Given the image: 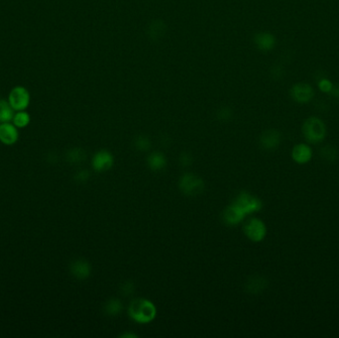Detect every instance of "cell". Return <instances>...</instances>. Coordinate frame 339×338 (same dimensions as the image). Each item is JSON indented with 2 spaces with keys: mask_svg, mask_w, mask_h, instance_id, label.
Here are the masks:
<instances>
[{
  "mask_svg": "<svg viewBox=\"0 0 339 338\" xmlns=\"http://www.w3.org/2000/svg\"><path fill=\"white\" fill-rule=\"evenodd\" d=\"M129 317L138 324H149L157 315L155 305L146 299H136L131 302L128 308Z\"/></svg>",
  "mask_w": 339,
  "mask_h": 338,
  "instance_id": "1",
  "label": "cell"
},
{
  "mask_svg": "<svg viewBox=\"0 0 339 338\" xmlns=\"http://www.w3.org/2000/svg\"><path fill=\"white\" fill-rule=\"evenodd\" d=\"M303 133L306 140L312 144L323 142L327 135V127L323 120L317 117L307 119L303 125Z\"/></svg>",
  "mask_w": 339,
  "mask_h": 338,
  "instance_id": "2",
  "label": "cell"
},
{
  "mask_svg": "<svg viewBox=\"0 0 339 338\" xmlns=\"http://www.w3.org/2000/svg\"><path fill=\"white\" fill-rule=\"evenodd\" d=\"M178 187L186 196H196L202 193L204 189V181L196 174L185 173L179 178Z\"/></svg>",
  "mask_w": 339,
  "mask_h": 338,
  "instance_id": "3",
  "label": "cell"
},
{
  "mask_svg": "<svg viewBox=\"0 0 339 338\" xmlns=\"http://www.w3.org/2000/svg\"><path fill=\"white\" fill-rule=\"evenodd\" d=\"M30 100V92L26 87L21 85L13 87L8 96V102L15 111L25 110L29 106Z\"/></svg>",
  "mask_w": 339,
  "mask_h": 338,
  "instance_id": "4",
  "label": "cell"
},
{
  "mask_svg": "<svg viewBox=\"0 0 339 338\" xmlns=\"http://www.w3.org/2000/svg\"><path fill=\"white\" fill-rule=\"evenodd\" d=\"M244 233L251 241L260 242L265 238L267 228L261 219L251 218L244 225Z\"/></svg>",
  "mask_w": 339,
  "mask_h": 338,
  "instance_id": "5",
  "label": "cell"
},
{
  "mask_svg": "<svg viewBox=\"0 0 339 338\" xmlns=\"http://www.w3.org/2000/svg\"><path fill=\"white\" fill-rule=\"evenodd\" d=\"M234 203H236L246 215L257 212L262 208V201L258 197L246 191L240 192Z\"/></svg>",
  "mask_w": 339,
  "mask_h": 338,
  "instance_id": "6",
  "label": "cell"
},
{
  "mask_svg": "<svg viewBox=\"0 0 339 338\" xmlns=\"http://www.w3.org/2000/svg\"><path fill=\"white\" fill-rule=\"evenodd\" d=\"M92 168L96 171H105L110 169L114 164V158L111 153L105 150L97 152L92 158Z\"/></svg>",
  "mask_w": 339,
  "mask_h": 338,
  "instance_id": "7",
  "label": "cell"
},
{
  "mask_svg": "<svg viewBox=\"0 0 339 338\" xmlns=\"http://www.w3.org/2000/svg\"><path fill=\"white\" fill-rule=\"evenodd\" d=\"M245 216V212L234 202L227 206L222 213V219L227 225H237Z\"/></svg>",
  "mask_w": 339,
  "mask_h": 338,
  "instance_id": "8",
  "label": "cell"
},
{
  "mask_svg": "<svg viewBox=\"0 0 339 338\" xmlns=\"http://www.w3.org/2000/svg\"><path fill=\"white\" fill-rule=\"evenodd\" d=\"M292 97L299 103H307L314 96V89L307 84H298L292 87Z\"/></svg>",
  "mask_w": 339,
  "mask_h": 338,
  "instance_id": "9",
  "label": "cell"
},
{
  "mask_svg": "<svg viewBox=\"0 0 339 338\" xmlns=\"http://www.w3.org/2000/svg\"><path fill=\"white\" fill-rule=\"evenodd\" d=\"M19 133L17 127L9 122L0 123V142L5 145H13L17 142Z\"/></svg>",
  "mask_w": 339,
  "mask_h": 338,
  "instance_id": "10",
  "label": "cell"
},
{
  "mask_svg": "<svg viewBox=\"0 0 339 338\" xmlns=\"http://www.w3.org/2000/svg\"><path fill=\"white\" fill-rule=\"evenodd\" d=\"M70 270H71L72 275L79 280L87 279L91 274L90 264L87 261L83 260V259H79V260L74 261L71 264Z\"/></svg>",
  "mask_w": 339,
  "mask_h": 338,
  "instance_id": "11",
  "label": "cell"
},
{
  "mask_svg": "<svg viewBox=\"0 0 339 338\" xmlns=\"http://www.w3.org/2000/svg\"><path fill=\"white\" fill-rule=\"evenodd\" d=\"M281 142V135L277 130L270 129L265 131L260 138V143L265 150H275Z\"/></svg>",
  "mask_w": 339,
  "mask_h": 338,
  "instance_id": "12",
  "label": "cell"
},
{
  "mask_svg": "<svg viewBox=\"0 0 339 338\" xmlns=\"http://www.w3.org/2000/svg\"><path fill=\"white\" fill-rule=\"evenodd\" d=\"M313 151L307 144H298L293 148L292 158L298 164H307L312 160Z\"/></svg>",
  "mask_w": 339,
  "mask_h": 338,
  "instance_id": "13",
  "label": "cell"
},
{
  "mask_svg": "<svg viewBox=\"0 0 339 338\" xmlns=\"http://www.w3.org/2000/svg\"><path fill=\"white\" fill-rule=\"evenodd\" d=\"M268 282L263 277H251L245 284V291L252 295H257L262 293L267 288Z\"/></svg>",
  "mask_w": 339,
  "mask_h": 338,
  "instance_id": "14",
  "label": "cell"
},
{
  "mask_svg": "<svg viewBox=\"0 0 339 338\" xmlns=\"http://www.w3.org/2000/svg\"><path fill=\"white\" fill-rule=\"evenodd\" d=\"M255 44L261 51H270L275 47L276 40L272 34L262 32L255 36Z\"/></svg>",
  "mask_w": 339,
  "mask_h": 338,
  "instance_id": "15",
  "label": "cell"
},
{
  "mask_svg": "<svg viewBox=\"0 0 339 338\" xmlns=\"http://www.w3.org/2000/svg\"><path fill=\"white\" fill-rule=\"evenodd\" d=\"M149 168L154 171H159L167 166V159L161 152H153L147 158Z\"/></svg>",
  "mask_w": 339,
  "mask_h": 338,
  "instance_id": "16",
  "label": "cell"
},
{
  "mask_svg": "<svg viewBox=\"0 0 339 338\" xmlns=\"http://www.w3.org/2000/svg\"><path fill=\"white\" fill-rule=\"evenodd\" d=\"M123 310V304L119 299H109L103 307V312L107 317H116Z\"/></svg>",
  "mask_w": 339,
  "mask_h": 338,
  "instance_id": "17",
  "label": "cell"
},
{
  "mask_svg": "<svg viewBox=\"0 0 339 338\" xmlns=\"http://www.w3.org/2000/svg\"><path fill=\"white\" fill-rule=\"evenodd\" d=\"M14 109L8 101L0 99V123L10 122L14 117Z\"/></svg>",
  "mask_w": 339,
  "mask_h": 338,
  "instance_id": "18",
  "label": "cell"
},
{
  "mask_svg": "<svg viewBox=\"0 0 339 338\" xmlns=\"http://www.w3.org/2000/svg\"><path fill=\"white\" fill-rule=\"evenodd\" d=\"M13 124L17 127V128H24L26 126H28V124L31 121V116L29 113H27L25 110H21V111H17L14 114V117L12 119Z\"/></svg>",
  "mask_w": 339,
  "mask_h": 338,
  "instance_id": "19",
  "label": "cell"
},
{
  "mask_svg": "<svg viewBox=\"0 0 339 338\" xmlns=\"http://www.w3.org/2000/svg\"><path fill=\"white\" fill-rule=\"evenodd\" d=\"M85 157V152L80 148H74L67 153V160L73 164L83 162Z\"/></svg>",
  "mask_w": 339,
  "mask_h": 338,
  "instance_id": "20",
  "label": "cell"
},
{
  "mask_svg": "<svg viewBox=\"0 0 339 338\" xmlns=\"http://www.w3.org/2000/svg\"><path fill=\"white\" fill-rule=\"evenodd\" d=\"M134 147L141 152H146L151 147V141L147 136L140 135L135 138L134 140Z\"/></svg>",
  "mask_w": 339,
  "mask_h": 338,
  "instance_id": "21",
  "label": "cell"
},
{
  "mask_svg": "<svg viewBox=\"0 0 339 338\" xmlns=\"http://www.w3.org/2000/svg\"><path fill=\"white\" fill-rule=\"evenodd\" d=\"M135 290V285L132 281L127 280L120 285V293L124 297H129L134 293Z\"/></svg>",
  "mask_w": 339,
  "mask_h": 338,
  "instance_id": "22",
  "label": "cell"
},
{
  "mask_svg": "<svg viewBox=\"0 0 339 338\" xmlns=\"http://www.w3.org/2000/svg\"><path fill=\"white\" fill-rule=\"evenodd\" d=\"M192 161H193L192 156H191L189 153H187V152H183V153L180 155V157H179V163H180V165L183 166V167H188V166H190L191 163H192Z\"/></svg>",
  "mask_w": 339,
  "mask_h": 338,
  "instance_id": "23",
  "label": "cell"
},
{
  "mask_svg": "<svg viewBox=\"0 0 339 338\" xmlns=\"http://www.w3.org/2000/svg\"><path fill=\"white\" fill-rule=\"evenodd\" d=\"M89 176H90V173L88 170L82 169L75 174V179L79 182H85L89 178Z\"/></svg>",
  "mask_w": 339,
  "mask_h": 338,
  "instance_id": "24",
  "label": "cell"
},
{
  "mask_svg": "<svg viewBox=\"0 0 339 338\" xmlns=\"http://www.w3.org/2000/svg\"><path fill=\"white\" fill-rule=\"evenodd\" d=\"M322 155L324 158H326L328 160H334V158L337 157V151L333 147L328 146V147L323 149Z\"/></svg>",
  "mask_w": 339,
  "mask_h": 338,
  "instance_id": "25",
  "label": "cell"
},
{
  "mask_svg": "<svg viewBox=\"0 0 339 338\" xmlns=\"http://www.w3.org/2000/svg\"><path fill=\"white\" fill-rule=\"evenodd\" d=\"M320 88L323 90V91H326V92H330V91H332V89H333V84L330 82V81H328V80H324V81H322L321 83H320Z\"/></svg>",
  "mask_w": 339,
  "mask_h": 338,
  "instance_id": "26",
  "label": "cell"
},
{
  "mask_svg": "<svg viewBox=\"0 0 339 338\" xmlns=\"http://www.w3.org/2000/svg\"><path fill=\"white\" fill-rule=\"evenodd\" d=\"M230 111L227 109V108H224V109H222L219 113H218V117L219 118H221L222 120H226V119H228L229 117H230Z\"/></svg>",
  "mask_w": 339,
  "mask_h": 338,
  "instance_id": "27",
  "label": "cell"
},
{
  "mask_svg": "<svg viewBox=\"0 0 339 338\" xmlns=\"http://www.w3.org/2000/svg\"><path fill=\"white\" fill-rule=\"evenodd\" d=\"M121 338H137L136 335H131V334H124V335H121L120 336Z\"/></svg>",
  "mask_w": 339,
  "mask_h": 338,
  "instance_id": "28",
  "label": "cell"
}]
</instances>
